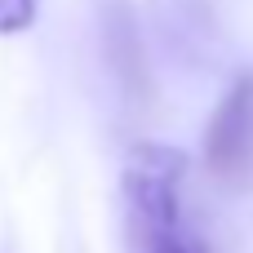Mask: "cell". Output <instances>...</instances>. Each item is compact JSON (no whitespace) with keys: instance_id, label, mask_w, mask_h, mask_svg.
Returning <instances> with one entry per match:
<instances>
[{"instance_id":"1","label":"cell","mask_w":253,"mask_h":253,"mask_svg":"<svg viewBox=\"0 0 253 253\" xmlns=\"http://www.w3.org/2000/svg\"><path fill=\"white\" fill-rule=\"evenodd\" d=\"M187 173H191V160L182 147L138 142L129 151L120 191H125L129 240L138 253H209L205 236L191 231V222L182 213Z\"/></svg>"},{"instance_id":"3","label":"cell","mask_w":253,"mask_h":253,"mask_svg":"<svg viewBox=\"0 0 253 253\" xmlns=\"http://www.w3.org/2000/svg\"><path fill=\"white\" fill-rule=\"evenodd\" d=\"M36 22V0H0V36H18Z\"/></svg>"},{"instance_id":"2","label":"cell","mask_w":253,"mask_h":253,"mask_svg":"<svg viewBox=\"0 0 253 253\" xmlns=\"http://www.w3.org/2000/svg\"><path fill=\"white\" fill-rule=\"evenodd\" d=\"M205 165L222 182H245L253 169V71L236 76L222 93L209 133H205Z\"/></svg>"}]
</instances>
